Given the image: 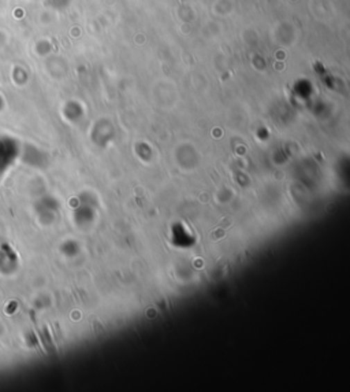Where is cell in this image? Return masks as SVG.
Wrapping results in <instances>:
<instances>
[{
  "mask_svg": "<svg viewBox=\"0 0 350 392\" xmlns=\"http://www.w3.org/2000/svg\"><path fill=\"white\" fill-rule=\"evenodd\" d=\"M0 108H1V98H0Z\"/></svg>",
  "mask_w": 350,
  "mask_h": 392,
  "instance_id": "obj_2",
  "label": "cell"
},
{
  "mask_svg": "<svg viewBox=\"0 0 350 392\" xmlns=\"http://www.w3.org/2000/svg\"><path fill=\"white\" fill-rule=\"evenodd\" d=\"M14 157V147L10 139H0V169H7L11 165Z\"/></svg>",
  "mask_w": 350,
  "mask_h": 392,
  "instance_id": "obj_1",
  "label": "cell"
}]
</instances>
